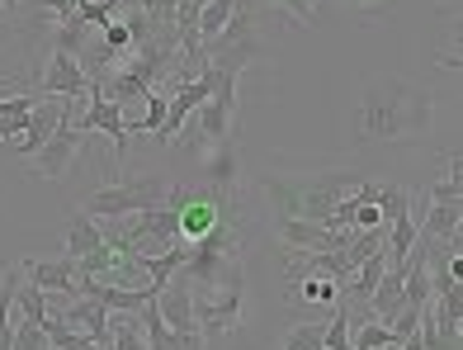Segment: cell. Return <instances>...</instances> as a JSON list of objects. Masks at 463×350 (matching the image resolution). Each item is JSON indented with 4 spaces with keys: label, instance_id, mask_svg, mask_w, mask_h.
Listing matches in <instances>:
<instances>
[{
    "label": "cell",
    "instance_id": "1",
    "mask_svg": "<svg viewBox=\"0 0 463 350\" xmlns=\"http://www.w3.org/2000/svg\"><path fill=\"white\" fill-rule=\"evenodd\" d=\"M354 128H360V137H378V142H420L430 128V95L392 76L369 80L360 95Z\"/></svg>",
    "mask_w": 463,
    "mask_h": 350
},
{
    "label": "cell",
    "instance_id": "2",
    "mask_svg": "<svg viewBox=\"0 0 463 350\" xmlns=\"http://www.w3.org/2000/svg\"><path fill=\"white\" fill-rule=\"evenodd\" d=\"M360 180L364 175H354V171H317V175H288V180L269 175L265 190H269V199H275V213L331 228L335 203L360 190Z\"/></svg>",
    "mask_w": 463,
    "mask_h": 350
},
{
    "label": "cell",
    "instance_id": "3",
    "mask_svg": "<svg viewBox=\"0 0 463 350\" xmlns=\"http://www.w3.org/2000/svg\"><path fill=\"white\" fill-rule=\"evenodd\" d=\"M171 184L161 175H128L109 184V190H95L80 199V213H90L95 222H114V218H133V213H146V209H161Z\"/></svg>",
    "mask_w": 463,
    "mask_h": 350
},
{
    "label": "cell",
    "instance_id": "4",
    "mask_svg": "<svg viewBox=\"0 0 463 350\" xmlns=\"http://www.w3.org/2000/svg\"><path fill=\"white\" fill-rule=\"evenodd\" d=\"M194 294V326L199 336H232L241 326V307H246V265L232 270L218 289H189Z\"/></svg>",
    "mask_w": 463,
    "mask_h": 350
},
{
    "label": "cell",
    "instance_id": "5",
    "mask_svg": "<svg viewBox=\"0 0 463 350\" xmlns=\"http://www.w3.org/2000/svg\"><path fill=\"white\" fill-rule=\"evenodd\" d=\"M76 147H80V128L71 123V99H67V114H61V123L52 128V137L29 156V171H33L38 180H57L61 171H67V161L76 156Z\"/></svg>",
    "mask_w": 463,
    "mask_h": 350
},
{
    "label": "cell",
    "instance_id": "6",
    "mask_svg": "<svg viewBox=\"0 0 463 350\" xmlns=\"http://www.w3.org/2000/svg\"><path fill=\"white\" fill-rule=\"evenodd\" d=\"M90 90V76H86V67H80V57L71 52V48H57L52 43V57H48V71L38 76V86H33V95H86Z\"/></svg>",
    "mask_w": 463,
    "mask_h": 350
},
{
    "label": "cell",
    "instance_id": "7",
    "mask_svg": "<svg viewBox=\"0 0 463 350\" xmlns=\"http://www.w3.org/2000/svg\"><path fill=\"white\" fill-rule=\"evenodd\" d=\"M80 133H109L114 142V161L123 166V152H128V118H123V105H114V99H99V95H86V114L71 118Z\"/></svg>",
    "mask_w": 463,
    "mask_h": 350
},
{
    "label": "cell",
    "instance_id": "8",
    "mask_svg": "<svg viewBox=\"0 0 463 350\" xmlns=\"http://www.w3.org/2000/svg\"><path fill=\"white\" fill-rule=\"evenodd\" d=\"M67 298H71L67 313H57V317L67 322L71 332H80L86 341H95V345L109 350V307L95 303V298H86V294H67Z\"/></svg>",
    "mask_w": 463,
    "mask_h": 350
},
{
    "label": "cell",
    "instance_id": "9",
    "mask_svg": "<svg viewBox=\"0 0 463 350\" xmlns=\"http://www.w3.org/2000/svg\"><path fill=\"white\" fill-rule=\"evenodd\" d=\"M67 99H71V95H67ZM67 99H38L33 114H29V123H24V137L14 142L19 156H33V152L52 137V128L61 123V114H67Z\"/></svg>",
    "mask_w": 463,
    "mask_h": 350
},
{
    "label": "cell",
    "instance_id": "10",
    "mask_svg": "<svg viewBox=\"0 0 463 350\" xmlns=\"http://www.w3.org/2000/svg\"><path fill=\"white\" fill-rule=\"evenodd\" d=\"M19 275L29 284H38L43 294H71L76 289V260L71 256H57V260H24L19 265Z\"/></svg>",
    "mask_w": 463,
    "mask_h": 350
},
{
    "label": "cell",
    "instance_id": "11",
    "mask_svg": "<svg viewBox=\"0 0 463 350\" xmlns=\"http://www.w3.org/2000/svg\"><path fill=\"white\" fill-rule=\"evenodd\" d=\"M152 303H156V313H161V322L171 326V332L194 326V294H189V284H184L180 275H171V284H165Z\"/></svg>",
    "mask_w": 463,
    "mask_h": 350
},
{
    "label": "cell",
    "instance_id": "12",
    "mask_svg": "<svg viewBox=\"0 0 463 350\" xmlns=\"http://www.w3.org/2000/svg\"><path fill=\"white\" fill-rule=\"evenodd\" d=\"M104 241V232H99V222L90 218V213H71V222H67V256L71 260H80V256H90L95 246Z\"/></svg>",
    "mask_w": 463,
    "mask_h": 350
},
{
    "label": "cell",
    "instance_id": "13",
    "mask_svg": "<svg viewBox=\"0 0 463 350\" xmlns=\"http://www.w3.org/2000/svg\"><path fill=\"white\" fill-rule=\"evenodd\" d=\"M14 279H19V265H0V350H10L14 336Z\"/></svg>",
    "mask_w": 463,
    "mask_h": 350
},
{
    "label": "cell",
    "instance_id": "14",
    "mask_svg": "<svg viewBox=\"0 0 463 350\" xmlns=\"http://www.w3.org/2000/svg\"><path fill=\"white\" fill-rule=\"evenodd\" d=\"M426 237L439 241V246L458 237V203H430L426 209Z\"/></svg>",
    "mask_w": 463,
    "mask_h": 350
},
{
    "label": "cell",
    "instance_id": "15",
    "mask_svg": "<svg viewBox=\"0 0 463 350\" xmlns=\"http://www.w3.org/2000/svg\"><path fill=\"white\" fill-rule=\"evenodd\" d=\"M14 307H19V317H29V322H43V317H48L43 289H38V284H29L24 275L14 279Z\"/></svg>",
    "mask_w": 463,
    "mask_h": 350
},
{
    "label": "cell",
    "instance_id": "16",
    "mask_svg": "<svg viewBox=\"0 0 463 350\" xmlns=\"http://www.w3.org/2000/svg\"><path fill=\"white\" fill-rule=\"evenodd\" d=\"M322 350H354V345H350V307H345V303H335V313L326 317Z\"/></svg>",
    "mask_w": 463,
    "mask_h": 350
},
{
    "label": "cell",
    "instance_id": "17",
    "mask_svg": "<svg viewBox=\"0 0 463 350\" xmlns=\"http://www.w3.org/2000/svg\"><path fill=\"white\" fill-rule=\"evenodd\" d=\"M10 350H52V341H48V332H43V322L19 317V322H14V336H10Z\"/></svg>",
    "mask_w": 463,
    "mask_h": 350
},
{
    "label": "cell",
    "instance_id": "18",
    "mask_svg": "<svg viewBox=\"0 0 463 350\" xmlns=\"http://www.w3.org/2000/svg\"><path fill=\"white\" fill-rule=\"evenodd\" d=\"M322 336H326V322H298L284 336V350H322Z\"/></svg>",
    "mask_w": 463,
    "mask_h": 350
},
{
    "label": "cell",
    "instance_id": "19",
    "mask_svg": "<svg viewBox=\"0 0 463 350\" xmlns=\"http://www.w3.org/2000/svg\"><path fill=\"white\" fill-rule=\"evenodd\" d=\"M76 19H80V24L104 29V24H114V19H118V0H86V5H76Z\"/></svg>",
    "mask_w": 463,
    "mask_h": 350
},
{
    "label": "cell",
    "instance_id": "20",
    "mask_svg": "<svg viewBox=\"0 0 463 350\" xmlns=\"http://www.w3.org/2000/svg\"><path fill=\"white\" fill-rule=\"evenodd\" d=\"M33 105H38L33 90H29V95H5V99H0V123H19V128H24L29 114H33Z\"/></svg>",
    "mask_w": 463,
    "mask_h": 350
},
{
    "label": "cell",
    "instance_id": "21",
    "mask_svg": "<svg viewBox=\"0 0 463 350\" xmlns=\"http://www.w3.org/2000/svg\"><path fill=\"white\" fill-rule=\"evenodd\" d=\"M142 109H146V114H142V123H137V133H152V137H156L161 123H165V95L146 90V95H142Z\"/></svg>",
    "mask_w": 463,
    "mask_h": 350
},
{
    "label": "cell",
    "instance_id": "22",
    "mask_svg": "<svg viewBox=\"0 0 463 350\" xmlns=\"http://www.w3.org/2000/svg\"><path fill=\"white\" fill-rule=\"evenodd\" d=\"M354 350H373V345H402V336L392 332V326H383V322H369V326H360V341H350Z\"/></svg>",
    "mask_w": 463,
    "mask_h": 350
},
{
    "label": "cell",
    "instance_id": "23",
    "mask_svg": "<svg viewBox=\"0 0 463 350\" xmlns=\"http://www.w3.org/2000/svg\"><path fill=\"white\" fill-rule=\"evenodd\" d=\"M269 5H279L284 14L298 19V24H317V0H269Z\"/></svg>",
    "mask_w": 463,
    "mask_h": 350
},
{
    "label": "cell",
    "instance_id": "24",
    "mask_svg": "<svg viewBox=\"0 0 463 350\" xmlns=\"http://www.w3.org/2000/svg\"><path fill=\"white\" fill-rule=\"evenodd\" d=\"M171 350H203L199 326H184V332H171Z\"/></svg>",
    "mask_w": 463,
    "mask_h": 350
},
{
    "label": "cell",
    "instance_id": "25",
    "mask_svg": "<svg viewBox=\"0 0 463 350\" xmlns=\"http://www.w3.org/2000/svg\"><path fill=\"white\" fill-rule=\"evenodd\" d=\"M439 67H445V71H458V52H439Z\"/></svg>",
    "mask_w": 463,
    "mask_h": 350
},
{
    "label": "cell",
    "instance_id": "26",
    "mask_svg": "<svg viewBox=\"0 0 463 350\" xmlns=\"http://www.w3.org/2000/svg\"><path fill=\"white\" fill-rule=\"evenodd\" d=\"M350 5H360V10H373V5H383V0H350Z\"/></svg>",
    "mask_w": 463,
    "mask_h": 350
}]
</instances>
